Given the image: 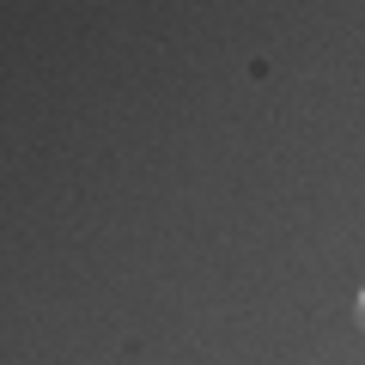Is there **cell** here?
Instances as JSON below:
<instances>
[{
	"mask_svg": "<svg viewBox=\"0 0 365 365\" xmlns=\"http://www.w3.org/2000/svg\"><path fill=\"white\" fill-rule=\"evenodd\" d=\"M359 329H365V287H359Z\"/></svg>",
	"mask_w": 365,
	"mask_h": 365,
	"instance_id": "obj_1",
	"label": "cell"
}]
</instances>
